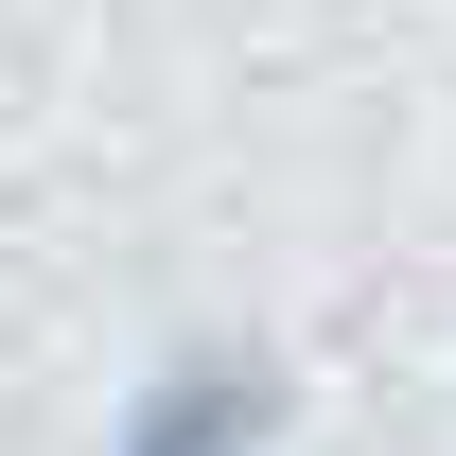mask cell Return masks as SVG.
I'll return each mask as SVG.
<instances>
[{
	"mask_svg": "<svg viewBox=\"0 0 456 456\" xmlns=\"http://www.w3.org/2000/svg\"><path fill=\"white\" fill-rule=\"evenodd\" d=\"M246 439H281V387H264L246 351H175L159 387L123 403V439H106V456H246Z\"/></svg>",
	"mask_w": 456,
	"mask_h": 456,
	"instance_id": "6da1fadb",
	"label": "cell"
}]
</instances>
